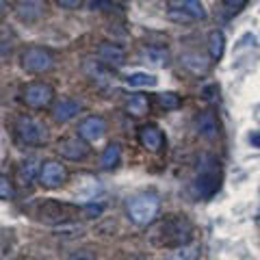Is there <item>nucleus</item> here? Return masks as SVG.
I'll return each mask as SVG.
<instances>
[{
	"label": "nucleus",
	"instance_id": "nucleus-1",
	"mask_svg": "<svg viewBox=\"0 0 260 260\" xmlns=\"http://www.w3.org/2000/svg\"><path fill=\"white\" fill-rule=\"evenodd\" d=\"M148 237H150L152 245L174 249V247H180V245L191 243V239H193V223L184 215H169V217L162 219V221L154 223L150 228Z\"/></svg>",
	"mask_w": 260,
	"mask_h": 260
},
{
	"label": "nucleus",
	"instance_id": "nucleus-2",
	"mask_svg": "<svg viewBox=\"0 0 260 260\" xmlns=\"http://www.w3.org/2000/svg\"><path fill=\"white\" fill-rule=\"evenodd\" d=\"M221 186V167L213 154H202L198 160V174L191 184L195 200H210Z\"/></svg>",
	"mask_w": 260,
	"mask_h": 260
},
{
	"label": "nucleus",
	"instance_id": "nucleus-3",
	"mask_svg": "<svg viewBox=\"0 0 260 260\" xmlns=\"http://www.w3.org/2000/svg\"><path fill=\"white\" fill-rule=\"evenodd\" d=\"M160 213V198L156 193H139L128 200L126 215L135 225H150Z\"/></svg>",
	"mask_w": 260,
	"mask_h": 260
},
{
	"label": "nucleus",
	"instance_id": "nucleus-4",
	"mask_svg": "<svg viewBox=\"0 0 260 260\" xmlns=\"http://www.w3.org/2000/svg\"><path fill=\"white\" fill-rule=\"evenodd\" d=\"M15 137L22 145H32V148H39V145H46L48 143V126L44 121H39L30 115H20L15 119Z\"/></svg>",
	"mask_w": 260,
	"mask_h": 260
},
{
	"label": "nucleus",
	"instance_id": "nucleus-5",
	"mask_svg": "<svg viewBox=\"0 0 260 260\" xmlns=\"http://www.w3.org/2000/svg\"><path fill=\"white\" fill-rule=\"evenodd\" d=\"M22 68L30 72V74H46V72L54 70V54L52 50L42 46H28L22 52Z\"/></svg>",
	"mask_w": 260,
	"mask_h": 260
},
{
	"label": "nucleus",
	"instance_id": "nucleus-6",
	"mask_svg": "<svg viewBox=\"0 0 260 260\" xmlns=\"http://www.w3.org/2000/svg\"><path fill=\"white\" fill-rule=\"evenodd\" d=\"M78 210L70 204H61V202L56 200H48V202H42V204L35 206V217L39 221L44 223H65V221H72V219L76 217Z\"/></svg>",
	"mask_w": 260,
	"mask_h": 260
},
{
	"label": "nucleus",
	"instance_id": "nucleus-7",
	"mask_svg": "<svg viewBox=\"0 0 260 260\" xmlns=\"http://www.w3.org/2000/svg\"><path fill=\"white\" fill-rule=\"evenodd\" d=\"M54 100V87L44 83V80H35V83H28L26 87L22 89V102L26 107L42 111L48 109Z\"/></svg>",
	"mask_w": 260,
	"mask_h": 260
},
{
	"label": "nucleus",
	"instance_id": "nucleus-8",
	"mask_svg": "<svg viewBox=\"0 0 260 260\" xmlns=\"http://www.w3.org/2000/svg\"><path fill=\"white\" fill-rule=\"evenodd\" d=\"M68 182V169L59 160H46L39 172V184L44 189H59Z\"/></svg>",
	"mask_w": 260,
	"mask_h": 260
},
{
	"label": "nucleus",
	"instance_id": "nucleus-9",
	"mask_svg": "<svg viewBox=\"0 0 260 260\" xmlns=\"http://www.w3.org/2000/svg\"><path fill=\"white\" fill-rule=\"evenodd\" d=\"M13 9L20 22L35 24L48 13V3L46 0H15Z\"/></svg>",
	"mask_w": 260,
	"mask_h": 260
},
{
	"label": "nucleus",
	"instance_id": "nucleus-10",
	"mask_svg": "<svg viewBox=\"0 0 260 260\" xmlns=\"http://www.w3.org/2000/svg\"><path fill=\"white\" fill-rule=\"evenodd\" d=\"M137 139H139L141 148L148 150L152 154H158L165 150V135H162V130L154 124H145L139 128V133H137Z\"/></svg>",
	"mask_w": 260,
	"mask_h": 260
},
{
	"label": "nucleus",
	"instance_id": "nucleus-11",
	"mask_svg": "<svg viewBox=\"0 0 260 260\" xmlns=\"http://www.w3.org/2000/svg\"><path fill=\"white\" fill-rule=\"evenodd\" d=\"M76 130H78L80 139H85L87 143H93V141H100L104 133H107V121H104L102 115H87L78 124Z\"/></svg>",
	"mask_w": 260,
	"mask_h": 260
},
{
	"label": "nucleus",
	"instance_id": "nucleus-12",
	"mask_svg": "<svg viewBox=\"0 0 260 260\" xmlns=\"http://www.w3.org/2000/svg\"><path fill=\"white\" fill-rule=\"evenodd\" d=\"M56 152L68 160H83L89 154V143L85 139H80V137H65L56 145Z\"/></svg>",
	"mask_w": 260,
	"mask_h": 260
},
{
	"label": "nucleus",
	"instance_id": "nucleus-13",
	"mask_svg": "<svg viewBox=\"0 0 260 260\" xmlns=\"http://www.w3.org/2000/svg\"><path fill=\"white\" fill-rule=\"evenodd\" d=\"M98 61L104 63L107 68H121V65L126 63V52H124V48L117 46V44H102L100 48H98Z\"/></svg>",
	"mask_w": 260,
	"mask_h": 260
},
{
	"label": "nucleus",
	"instance_id": "nucleus-14",
	"mask_svg": "<svg viewBox=\"0 0 260 260\" xmlns=\"http://www.w3.org/2000/svg\"><path fill=\"white\" fill-rule=\"evenodd\" d=\"M83 72L93 80L95 85H100V87H107L113 83V70L107 68L104 63L100 61H93V59H87L83 63Z\"/></svg>",
	"mask_w": 260,
	"mask_h": 260
},
{
	"label": "nucleus",
	"instance_id": "nucleus-15",
	"mask_svg": "<svg viewBox=\"0 0 260 260\" xmlns=\"http://www.w3.org/2000/svg\"><path fill=\"white\" fill-rule=\"evenodd\" d=\"M195 128H198V135L204 137V139L213 141L219 137V121H217V115L215 111H202L198 119H195Z\"/></svg>",
	"mask_w": 260,
	"mask_h": 260
},
{
	"label": "nucleus",
	"instance_id": "nucleus-16",
	"mask_svg": "<svg viewBox=\"0 0 260 260\" xmlns=\"http://www.w3.org/2000/svg\"><path fill=\"white\" fill-rule=\"evenodd\" d=\"M80 102L74 100V98H61L59 102L52 107V119L59 121V124H65V121L74 119L78 113H80Z\"/></svg>",
	"mask_w": 260,
	"mask_h": 260
},
{
	"label": "nucleus",
	"instance_id": "nucleus-17",
	"mask_svg": "<svg viewBox=\"0 0 260 260\" xmlns=\"http://www.w3.org/2000/svg\"><path fill=\"white\" fill-rule=\"evenodd\" d=\"M180 65L186 72H189V74H193V76H204L206 72L210 70L208 56L200 54V52H184L180 56Z\"/></svg>",
	"mask_w": 260,
	"mask_h": 260
},
{
	"label": "nucleus",
	"instance_id": "nucleus-18",
	"mask_svg": "<svg viewBox=\"0 0 260 260\" xmlns=\"http://www.w3.org/2000/svg\"><path fill=\"white\" fill-rule=\"evenodd\" d=\"M139 56L143 63L152 65V68H167L169 65V52H167V48H162V46H145V48H141Z\"/></svg>",
	"mask_w": 260,
	"mask_h": 260
},
{
	"label": "nucleus",
	"instance_id": "nucleus-19",
	"mask_svg": "<svg viewBox=\"0 0 260 260\" xmlns=\"http://www.w3.org/2000/svg\"><path fill=\"white\" fill-rule=\"evenodd\" d=\"M200 256V243H186V245L180 247H174V249H167L165 260H198Z\"/></svg>",
	"mask_w": 260,
	"mask_h": 260
},
{
	"label": "nucleus",
	"instance_id": "nucleus-20",
	"mask_svg": "<svg viewBox=\"0 0 260 260\" xmlns=\"http://www.w3.org/2000/svg\"><path fill=\"white\" fill-rule=\"evenodd\" d=\"M126 113L133 117H143L150 113V100L145 93H135L126 104Z\"/></svg>",
	"mask_w": 260,
	"mask_h": 260
},
{
	"label": "nucleus",
	"instance_id": "nucleus-21",
	"mask_svg": "<svg viewBox=\"0 0 260 260\" xmlns=\"http://www.w3.org/2000/svg\"><path fill=\"white\" fill-rule=\"evenodd\" d=\"M39 172H42V167L37 165V160L35 158H28V160H24L22 165L18 167V182L20 184H30L35 178H39Z\"/></svg>",
	"mask_w": 260,
	"mask_h": 260
},
{
	"label": "nucleus",
	"instance_id": "nucleus-22",
	"mask_svg": "<svg viewBox=\"0 0 260 260\" xmlns=\"http://www.w3.org/2000/svg\"><path fill=\"white\" fill-rule=\"evenodd\" d=\"M223 50H225V37L221 30H210L208 35V54L213 61H219L223 56Z\"/></svg>",
	"mask_w": 260,
	"mask_h": 260
},
{
	"label": "nucleus",
	"instance_id": "nucleus-23",
	"mask_svg": "<svg viewBox=\"0 0 260 260\" xmlns=\"http://www.w3.org/2000/svg\"><path fill=\"white\" fill-rule=\"evenodd\" d=\"M119 160H121V148H119V143H109L107 150H104L102 156H100L102 169H113V167H117Z\"/></svg>",
	"mask_w": 260,
	"mask_h": 260
},
{
	"label": "nucleus",
	"instance_id": "nucleus-24",
	"mask_svg": "<svg viewBox=\"0 0 260 260\" xmlns=\"http://www.w3.org/2000/svg\"><path fill=\"white\" fill-rule=\"evenodd\" d=\"M158 78L154 74H148V72H135V74L126 76V85L130 87H156Z\"/></svg>",
	"mask_w": 260,
	"mask_h": 260
},
{
	"label": "nucleus",
	"instance_id": "nucleus-25",
	"mask_svg": "<svg viewBox=\"0 0 260 260\" xmlns=\"http://www.w3.org/2000/svg\"><path fill=\"white\" fill-rule=\"evenodd\" d=\"M180 9H184L193 20H204L206 18V9L200 0H180Z\"/></svg>",
	"mask_w": 260,
	"mask_h": 260
},
{
	"label": "nucleus",
	"instance_id": "nucleus-26",
	"mask_svg": "<svg viewBox=\"0 0 260 260\" xmlns=\"http://www.w3.org/2000/svg\"><path fill=\"white\" fill-rule=\"evenodd\" d=\"M156 100H158V104H160V109H165V111H176V109H180V107H182L180 95L174 93V91L158 93V95H156Z\"/></svg>",
	"mask_w": 260,
	"mask_h": 260
},
{
	"label": "nucleus",
	"instance_id": "nucleus-27",
	"mask_svg": "<svg viewBox=\"0 0 260 260\" xmlns=\"http://www.w3.org/2000/svg\"><path fill=\"white\" fill-rule=\"evenodd\" d=\"M13 195H15L13 182L7 176H3V178H0V198H3L5 202H9V200H13Z\"/></svg>",
	"mask_w": 260,
	"mask_h": 260
},
{
	"label": "nucleus",
	"instance_id": "nucleus-28",
	"mask_svg": "<svg viewBox=\"0 0 260 260\" xmlns=\"http://www.w3.org/2000/svg\"><path fill=\"white\" fill-rule=\"evenodd\" d=\"M245 5H247V0H223V11L228 18H232V15H237Z\"/></svg>",
	"mask_w": 260,
	"mask_h": 260
},
{
	"label": "nucleus",
	"instance_id": "nucleus-29",
	"mask_svg": "<svg viewBox=\"0 0 260 260\" xmlns=\"http://www.w3.org/2000/svg\"><path fill=\"white\" fill-rule=\"evenodd\" d=\"M167 18L174 20V22H193L191 15L186 13L184 9H180V7H172V9L167 11Z\"/></svg>",
	"mask_w": 260,
	"mask_h": 260
},
{
	"label": "nucleus",
	"instance_id": "nucleus-30",
	"mask_svg": "<svg viewBox=\"0 0 260 260\" xmlns=\"http://www.w3.org/2000/svg\"><path fill=\"white\" fill-rule=\"evenodd\" d=\"M89 7H91V9L95 11H117L119 7L117 5H113V3H109V0H91V3H89Z\"/></svg>",
	"mask_w": 260,
	"mask_h": 260
},
{
	"label": "nucleus",
	"instance_id": "nucleus-31",
	"mask_svg": "<svg viewBox=\"0 0 260 260\" xmlns=\"http://www.w3.org/2000/svg\"><path fill=\"white\" fill-rule=\"evenodd\" d=\"M217 93H219V87L213 83V85H206V87H202V98L208 102H215L217 100Z\"/></svg>",
	"mask_w": 260,
	"mask_h": 260
},
{
	"label": "nucleus",
	"instance_id": "nucleus-32",
	"mask_svg": "<svg viewBox=\"0 0 260 260\" xmlns=\"http://www.w3.org/2000/svg\"><path fill=\"white\" fill-rule=\"evenodd\" d=\"M83 210H85V215H89V217H98V215H102L104 206L102 204H87Z\"/></svg>",
	"mask_w": 260,
	"mask_h": 260
},
{
	"label": "nucleus",
	"instance_id": "nucleus-33",
	"mask_svg": "<svg viewBox=\"0 0 260 260\" xmlns=\"http://www.w3.org/2000/svg\"><path fill=\"white\" fill-rule=\"evenodd\" d=\"M63 9H70V11H74V9H80V5H83V0H56Z\"/></svg>",
	"mask_w": 260,
	"mask_h": 260
},
{
	"label": "nucleus",
	"instance_id": "nucleus-34",
	"mask_svg": "<svg viewBox=\"0 0 260 260\" xmlns=\"http://www.w3.org/2000/svg\"><path fill=\"white\" fill-rule=\"evenodd\" d=\"M249 143L254 145V148H260V130H251L249 133Z\"/></svg>",
	"mask_w": 260,
	"mask_h": 260
},
{
	"label": "nucleus",
	"instance_id": "nucleus-35",
	"mask_svg": "<svg viewBox=\"0 0 260 260\" xmlns=\"http://www.w3.org/2000/svg\"><path fill=\"white\" fill-rule=\"evenodd\" d=\"M70 260H93V256H91V254H87V251H78V254H74Z\"/></svg>",
	"mask_w": 260,
	"mask_h": 260
}]
</instances>
